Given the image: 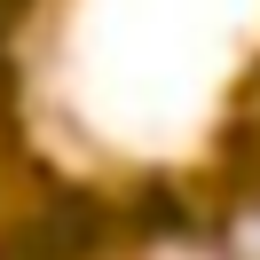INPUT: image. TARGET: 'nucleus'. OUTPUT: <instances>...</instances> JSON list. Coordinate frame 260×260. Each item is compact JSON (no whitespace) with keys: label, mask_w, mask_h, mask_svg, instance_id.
<instances>
[{"label":"nucleus","mask_w":260,"mask_h":260,"mask_svg":"<svg viewBox=\"0 0 260 260\" xmlns=\"http://www.w3.org/2000/svg\"><path fill=\"white\" fill-rule=\"evenodd\" d=\"M134 229H142V237H174V229H181V205H174V197H142V205H134Z\"/></svg>","instance_id":"obj_1"},{"label":"nucleus","mask_w":260,"mask_h":260,"mask_svg":"<svg viewBox=\"0 0 260 260\" xmlns=\"http://www.w3.org/2000/svg\"><path fill=\"white\" fill-rule=\"evenodd\" d=\"M24 8H32V0H0V48H8V24H16ZM0 95H8V55H0Z\"/></svg>","instance_id":"obj_2"}]
</instances>
